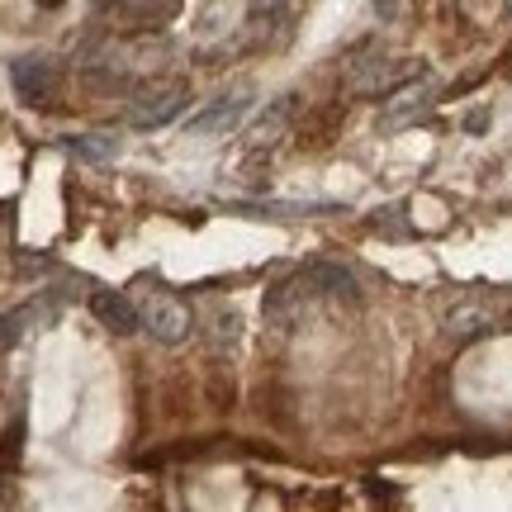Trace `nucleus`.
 I'll use <instances>...</instances> for the list:
<instances>
[{
	"label": "nucleus",
	"instance_id": "f03ea898",
	"mask_svg": "<svg viewBox=\"0 0 512 512\" xmlns=\"http://www.w3.org/2000/svg\"><path fill=\"white\" fill-rule=\"evenodd\" d=\"M190 105V91H185V81H157V86H143V91L133 95V105H128V124L133 128H166L176 124Z\"/></svg>",
	"mask_w": 512,
	"mask_h": 512
},
{
	"label": "nucleus",
	"instance_id": "f8f14e48",
	"mask_svg": "<svg viewBox=\"0 0 512 512\" xmlns=\"http://www.w3.org/2000/svg\"><path fill=\"white\" fill-rule=\"evenodd\" d=\"M427 95H432V81H427V76H418L413 86H403V91L394 95V105H389V114H384V119H389V124H399V119H413V114L427 105Z\"/></svg>",
	"mask_w": 512,
	"mask_h": 512
},
{
	"label": "nucleus",
	"instance_id": "0eeeda50",
	"mask_svg": "<svg viewBox=\"0 0 512 512\" xmlns=\"http://www.w3.org/2000/svg\"><path fill=\"white\" fill-rule=\"evenodd\" d=\"M304 275H309V285L318 290L323 304H347V309L361 304V285H356V275L347 266H337V261H309Z\"/></svg>",
	"mask_w": 512,
	"mask_h": 512
},
{
	"label": "nucleus",
	"instance_id": "4468645a",
	"mask_svg": "<svg viewBox=\"0 0 512 512\" xmlns=\"http://www.w3.org/2000/svg\"><path fill=\"white\" fill-rule=\"evenodd\" d=\"M508 15H512V5H508Z\"/></svg>",
	"mask_w": 512,
	"mask_h": 512
},
{
	"label": "nucleus",
	"instance_id": "ddd939ff",
	"mask_svg": "<svg viewBox=\"0 0 512 512\" xmlns=\"http://www.w3.org/2000/svg\"><path fill=\"white\" fill-rule=\"evenodd\" d=\"M181 15V5H119V19H133V29H162Z\"/></svg>",
	"mask_w": 512,
	"mask_h": 512
},
{
	"label": "nucleus",
	"instance_id": "9b49d317",
	"mask_svg": "<svg viewBox=\"0 0 512 512\" xmlns=\"http://www.w3.org/2000/svg\"><path fill=\"white\" fill-rule=\"evenodd\" d=\"M67 152H72L76 162H114L119 157V138L114 133H76V138H67Z\"/></svg>",
	"mask_w": 512,
	"mask_h": 512
},
{
	"label": "nucleus",
	"instance_id": "1a4fd4ad",
	"mask_svg": "<svg viewBox=\"0 0 512 512\" xmlns=\"http://www.w3.org/2000/svg\"><path fill=\"white\" fill-rule=\"evenodd\" d=\"M299 114V95H275L266 110L252 119V128H247V143L252 147H271L285 138V128H290V119Z\"/></svg>",
	"mask_w": 512,
	"mask_h": 512
},
{
	"label": "nucleus",
	"instance_id": "39448f33",
	"mask_svg": "<svg viewBox=\"0 0 512 512\" xmlns=\"http://www.w3.org/2000/svg\"><path fill=\"white\" fill-rule=\"evenodd\" d=\"M247 110H252V91H228V95H219V100H209L200 114H190V119H185V133H190V138L233 133V128L247 119Z\"/></svg>",
	"mask_w": 512,
	"mask_h": 512
},
{
	"label": "nucleus",
	"instance_id": "6e6552de",
	"mask_svg": "<svg viewBox=\"0 0 512 512\" xmlns=\"http://www.w3.org/2000/svg\"><path fill=\"white\" fill-rule=\"evenodd\" d=\"M91 313L100 328H110L114 337H133V332H143V313H138V304L128 299V294L119 290H95L91 294Z\"/></svg>",
	"mask_w": 512,
	"mask_h": 512
},
{
	"label": "nucleus",
	"instance_id": "20e7f679",
	"mask_svg": "<svg viewBox=\"0 0 512 512\" xmlns=\"http://www.w3.org/2000/svg\"><path fill=\"white\" fill-rule=\"evenodd\" d=\"M138 313H143V332L152 337V342H162V347H176V342H185L190 337V309H185L176 294H152L147 304H138Z\"/></svg>",
	"mask_w": 512,
	"mask_h": 512
},
{
	"label": "nucleus",
	"instance_id": "7ed1b4c3",
	"mask_svg": "<svg viewBox=\"0 0 512 512\" xmlns=\"http://www.w3.org/2000/svg\"><path fill=\"white\" fill-rule=\"evenodd\" d=\"M318 304H323V299H318V290L309 285V275L304 271L285 275V280H275L271 290H266V318L280 323V328H299Z\"/></svg>",
	"mask_w": 512,
	"mask_h": 512
},
{
	"label": "nucleus",
	"instance_id": "f257e3e1",
	"mask_svg": "<svg viewBox=\"0 0 512 512\" xmlns=\"http://www.w3.org/2000/svg\"><path fill=\"white\" fill-rule=\"evenodd\" d=\"M422 76V67L413 57H389V53H370L361 62H351L347 86L356 95H399L403 86H413Z\"/></svg>",
	"mask_w": 512,
	"mask_h": 512
},
{
	"label": "nucleus",
	"instance_id": "9d476101",
	"mask_svg": "<svg viewBox=\"0 0 512 512\" xmlns=\"http://www.w3.org/2000/svg\"><path fill=\"white\" fill-rule=\"evenodd\" d=\"M53 313V304L48 299H34V304H19V309H10L5 318H0V351H10L24 337V332H34L38 318H48Z\"/></svg>",
	"mask_w": 512,
	"mask_h": 512
},
{
	"label": "nucleus",
	"instance_id": "423d86ee",
	"mask_svg": "<svg viewBox=\"0 0 512 512\" xmlns=\"http://www.w3.org/2000/svg\"><path fill=\"white\" fill-rule=\"evenodd\" d=\"M10 86L19 91V100H29V105H48V95L57 86V62L53 57H15L10 62Z\"/></svg>",
	"mask_w": 512,
	"mask_h": 512
}]
</instances>
